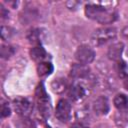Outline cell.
Wrapping results in <instances>:
<instances>
[{
	"instance_id": "21",
	"label": "cell",
	"mask_w": 128,
	"mask_h": 128,
	"mask_svg": "<svg viewBox=\"0 0 128 128\" xmlns=\"http://www.w3.org/2000/svg\"><path fill=\"white\" fill-rule=\"evenodd\" d=\"M0 11H1V17H2V18H5V17H6V16H5L6 14L8 15V11H6V10H5V8L3 7V5H2V4L0 5Z\"/></svg>"
},
{
	"instance_id": "10",
	"label": "cell",
	"mask_w": 128,
	"mask_h": 128,
	"mask_svg": "<svg viewBox=\"0 0 128 128\" xmlns=\"http://www.w3.org/2000/svg\"><path fill=\"white\" fill-rule=\"evenodd\" d=\"M123 48H124V45L121 42H117V43L112 44L109 47L108 52H107L109 59L114 60V61H119L121 58V54L123 52Z\"/></svg>"
},
{
	"instance_id": "22",
	"label": "cell",
	"mask_w": 128,
	"mask_h": 128,
	"mask_svg": "<svg viewBox=\"0 0 128 128\" xmlns=\"http://www.w3.org/2000/svg\"><path fill=\"white\" fill-rule=\"evenodd\" d=\"M71 128H88V127L85 126V125L82 124V123H74V124L71 126Z\"/></svg>"
},
{
	"instance_id": "17",
	"label": "cell",
	"mask_w": 128,
	"mask_h": 128,
	"mask_svg": "<svg viewBox=\"0 0 128 128\" xmlns=\"http://www.w3.org/2000/svg\"><path fill=\"white\" fill-rule=\"evenodd\" d=\"M116 123L118 125H126L128 124V112L127 111H124V110H120L119 114L116 116Z\"/></svg>"
},
{
	"instance_id": "2",
	"label": "cell",
	"mask_w": 128,
	"mask_h": 128,
	"mask_svg": "<svg viewBox=\"0 0 128 128\" xmlns=\"http://www.w3.org/2000/svg\"><path fill=\"white\" fill-rule=\"evenodd\" d=\"M117 35V30L114 27H103L97 29L92 35V42L95 45H102L112 39Z\"/></svg>"
},
{
	"instance_id": "3",
	"label": "cell",
	"mask_w": 128,
	"mask_h": 128,
	"mask_svg": "<svg viewBox=\"0 0 128 128\" xmlns=\"http://www.w3.org/2000/svg\"><path fill=\"white\" fill-rule=\"evenodd\" d=\"M75 58L78 63L89 64L94 60L95 52L88 45H80L75 52Z\"/></svg>"
},
{
	"instance_id": "8",
	"label": "cell",
	"mask_w": 128,
	"mask_h": 128,
	"mask_svg": "<svg viewBox=\"0 0 128 128\" xmlns=\"http://www.w3.org/2000/svg\"><path fill=\"white\" fill-rule=\"evenodd\" d=\"M89 74V67L86 64L76 63L71 66L70 76L73 78H84Z\"/></svg>"
},
{
	"instance_id": "12",
	"label": "cell",
	"mask_w": 128,
	"mask_h": 128,
	"mask_svg": "<svg viewBox=\"0 0 128 128\" xmlns=\"http://www.w3.org/2000/svg\"><path fill=\"white\" fill-rule=\"evenodd\" d=\"M113 102L115 107L119 110H126L128 108V97L125 94H117Z\"/></svg>"
},
{
	"instance_id": "20",
	"label": "cell",
	"mask_w": 128,
	"mask_h": 128,
	"mask_svg": "<svg viewBox=\"0 0 128 128\" xmlns=\"http://www.w3.org/2000/svg\"><path fill=\"white\" fill-rule=\"evenodd\" d=\"M1 115L2 117H7L10 115V107L8 105V103L6 102H2L1 105Z\"/></svg>"
},
{
	"instance_id": "18",
	"label": "cell",
	"mask_w": 128,
	"mask_h": 128,
	"mask_svg": "<svg viewBox=\"0 0 128 128\" xmlns=\"http://www.w3.org/2000/svg\"><path fill=\"white\" fill-rule=\"evenodd\" d=\"M14 54V48L11 46L2 45L1 46V57L3 59H8Z\"/></svg>"
},
{
	"instance_id": "13",
	"label": "cell",
	"mask_w": 128,
	"mask_h": 128,
	"mask_svg": "<svg viewBox=\"0 0 128 128\" xmlns=\"http://www.w3.org/2000/svg\"><path fill=\"white\" fill-rule=\"evenodd\" d=\"M46 55V51L42 46H35L30 50V56L35 61H42Z\"/></svg>"
},
{
	"instance_id": "4",
	"label": "cell",
	"mask_w": 128,
	"mask_h": 128,
	"mask_svg": "<svg viewBox=\"0 0 128 128\" xmlns=\"http://www.w3.org/2000/svg\"><path fill=\"white\" fill-rule=\"evenodd\" d=\"M35 96L38 102V106L39 109L41 110V112L43 114H47L49 113V98L48 95L46 93V90L43 86V84H39L36 88L35 91Z\"/></svg>"
},
{
	"instance_id": "16",
	"label": "cell",
	"mask_w": 128,
	"mask_h": 128,
	"mask_svg": "<svg viewBox=\"0 0 128 128\" xmlns=\"http://www.w3.org/2000/svg\"><path fill=\"white\" fill-rule=\"evenodd\" d=\"M116 71L118 73V75L122 78H125L128 76V66L127 64L124 62V61H117V64H116Z\"/></svg>"
},
{
	"instance_id": "23",
	"label": "cell",
	"mask_w": 128,
	"mask_h": 128,
	"mask_svg": "<svg viewBox=\"0 0 128 128\" xmlns=\"http://www.w3.org/2000/svg\"><path fill=\"white\" fill-rule=\"evenodd\" d=\"M124 87L128 90V78H126V79H125V81H124Z\"/></svg>"
},
{
	"instance_id": "5",
	"label": "cell",
	"mask_w": 128,
	"mask_h": 128,
	"mask_svg": "<svg viewBox=\"0 0 128 128\" xmlns=\"http://www.w3.org/2000/svg\"><path fill=\"white\" fill-rule=\"evenodd\" d=\"M55 115L61 122H67L71 117V105L66 99H61L57 103Z\"/></svg>"
},
{
	"instance_id": "1",
	"label": "cell",
	"mask_w": 128,
	"mask_h": 128,
	"mask_svg": "<svg viewBox=\"0 0 128 128\" xmlns=\"http://www.w3.org/2000/svg\"><path fill=\"white\" fill-rule=\"evenodd\" d=\"M85 14L89 19L101 24H109L117 19V13L114 10L95 4H88L85 7Z\"/></svg>"
},
{
	"instance_id": "7",
	"label": "cell",
	"mask_w": 128,
	"mask_h": 128,
	"mask_svg": "<svg viewBox=\"0 0 128 128\" xmlns=\"http://www.w3.org/2000/svg\"><path fill=\"white\" fill-rule=\"evenodd\" d=\"M93 110L99 116L106 115L109 111V102L107 98L104 96H99L96 98L93 102Z\"/></svg>"
},
{
	"instance_id": "11",
	"label": "cell",
	"mask_w": 128,
	"mask_h": 128,
	"mask_svg": "<svg viewBox=\"0 0 128 128\" xmlns=\"http://www.w3.org/2000/svg\"><path fill=\"white\" fill-rule=\"evenodd\" d=\"M53 72V65L50 62H40L37 66V73L40 77L47 76Z\"/></svg>"
},
{
	"instance_id": "6",
	"label": "cell",
	"mask_w": 128,
	"mask_h": 128,
	"mask_svg": "<svg viewBox=\"0 0 128 128\" xmlns=\"http://www.w3.org/2000/svg\"><path fill=\"white\" fill-rule=\"evenodd\" d=\"M13 107L17 114L21 116H27L31 111L32 105L27 98L19 96L13 100Z\"/></svg>"
},
{
	"instance_id": "19",
	"label": "cell",
	"mask_w": 128,
	"mask_h": 128,
	"mask_svg": "<svg viewBox=\"0 0 128 128\" xmlns=\"http://www.w3.org/2000/svg\"><path fill=\"white\" fill-rule=\"evenodd\" d=\"M14 34V30L8 26H2L1 27V37L3 40H8L12 35Z\"/></svg>"
},
{
	"instance_id": "15",
	"label": "cell",
	"mask_w": 128,
	"mask_h": 128,
	"mask_svg": "<svg viewBox=\"0 0 128 128\" xmlns=\"http://www.w3.org/2000/svg\"><path fill=\"white\" fill-rule=\"evenodd\" d=\"M42 35L43 33L41 32V29H33L28 33L27 38L32 44H40L42 40Z\"/></svg>"
},
{
	"instance_id": "9",
	"label": "cell",
	"mask_w": 128,
	"mask_h": 128,
	"mask_svg": "<svg viewBox=\"0 0 128 128\" xmlns=\"http://www.w3.org/2000/svg\"><path fill=\"white\" fill-rule=\"evenodd\" d=\"M85 88L81 84H74L68 90V96L72 101H78L85 95Z\"/></svg>"
},
{
	"instance_id": "14",
	"label": "cell",
	"mask_w": 128,
	"mask_h": 128,
	"mask_svg": "<svg viewBox=\"0 0 128 128\" xmlns=\"http://www.w3.org/2000/svg\"><path fill=\"white\" fill-rule=\"evenodd\" d=\"M51 88L55 93H62L67 88V82L64 78H56L52 81Z\"/></svg>"
}]
</instances>
